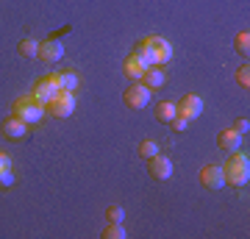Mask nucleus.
Here are the masks:
<instances>
[{
	"mask_svg": "<svg viewBox=\"0 0 250 239\" xmlns=\"http://www.w3.org/2000/svg\"><path fill=\"white\" fill-rule=\"evenodd\" d=\"M17 50H20V56H25V59H36V53H39V42L31 39V36H25V39H20Z\"/></svg>",
	"mask_w": 250,
	"mask_h": 239,
	"instance_id": "nucleus-18",
	"label": "nucleus"
},
{
	"mask_svg": "<svg viewBox=\"0 0 250 239\" xmlns=\"http://www.w3.org/2000/svg\"><path fill=\"white\" fill-rule=\"evenodd\" d=\"M59 92H62V89H59V84H56V81L47 75V78H39V81H36V84H34V92H31V95H34V98L42 103V106H47V103H50V100L59 95Z\"/></svg>",
	"mask_w": 250,
	"mask_h": 239,
	"instance_id": "nucleus-5",
	"label": "nucleus"
},
{
	"mask_svg": "<svg viewBox=\"0 0 250 239\" xmlns=\"http://www.w3.org/2000/svg\"><path fill=\"white\" fill-rule=\"evenodd\" d=\"M14 186V173L11 170H0V189H9Z\"/></svg>",
	"mask_w": 250,
	"mask_h": 239,
	"instance_id": "nucleus-25",
	"label": "nucleus"
},
{
	"mask_svg": "<svg viewBox=\"0 0 250 239\" xmlns=\"http://www.w3.org/2000/svg\"><path fill=\"white\" fill-rule=\"evenodd\" d=\"M233 131H236V133H248V131H250L248 117H239V120H236V125H233Z\"/></svg>",
	"mask_w": 250,
	"mask_h": 239,
	"instance_id": "nucleus-26",
	"label": "nucleus"
},
{
	"mask_svg": "<svg viewBox=\"0 0 250 239\" xmlns=\"http://www.w3.org/2000/svg\"><path fill=\"white\" fill-rule=\"evenodd\" d=\"M145 70H147V67H145L136 56H128V59H125V75H128L131 81H142Z\"/></svg>",
	"mask_w": 250,
	"mask_h": 239,
	"instance_id": "nucleus-16",
	"label": "nucleus"
},
{
	"mask_svg": "<svg viewBox=\"0 0 250 239\" xmlns=\"http://www.w3.org/2000/svg\"><path fill=\"white\" fill-rule=\"evenodd\" d=\"M106 220L108 222H125V209L120 203L108 206V209H106Z\"/></svg>",
	"mask_w": 250,
	"mask_h": 239,
	"instance_id": "nucleus-21",
	"label": "nucleus"
},
{
	"mask_svg": "<svg viewBox=\"0 0 250 239\" xmlns=\"http://www.w3.org/2000/svg\"><path fill=\"white\" fill-rule=\"evenodd\" d=\"M50 78L59 84V89H67V92H72V89H78V75L70 70H62V72H53Z\"/></svg>",
	"mask_w": 250,
	"mask_h": 239,
	"instance_id": "nucleus-15",
	"label": "nucleus"
},
{
	"mask_svg": "<svg viewBox=\"0 0 250 239\" xmlns=\"http://www.w3.org/2000/svg\"><path fill=\"white\" fill-rule=\"evenodd\" d=\"M233 44H236V50H239L242 56H248V53H250V34H248V31H242V34H236Z\"/></svg>",
	"mask_w": 250,
	"mask_h": 239,
	"instance_id": "nucleus-22",
	"label": "nucleus"
},
{
	"mask_svg": "<svg viewBox=\"0 0 250 239\" xmlns=\"http://www.w3.org/2000/svg\"><path fill=\"white\" fill-rule=\"evenodd\" d=\"M236 84L245 87V89L250 87V67H248V64H242L239 70H236Z\"/></svg>",
	"mask_w": 250,
	"mask_h": 239,
	"instance_id": "nucleus-23",
	"label": "nucleus"
},
{
	"mask_svg": "<svg viewBox=\"0 0 250 239\" xmlns=\"http://www.w3.org/2000/svg\"><path fill=\"white\" fill-rule=\"evenodd\" d=\"M200 184H203L206 189H211V192L223 189V186H225L223 164H206V167L200 170Z\"/></svg>",
	"mask_w": 250,
	"mask_h": 239,
	"instance_id": "nucleus-4",
	"label": "nucleus"
},
{
	"mask_svg": "<svg viewBox=\"0 0 250 239\" xmlns=\"http://www.w3.org/2000/svg\"><path fill=\"white\" fill-rule=\"evenodd\" d=\"M47 111H50L53 117H62V120H64V117H70L72 111H75V95L67 92V89H62V92L47 103Z\"/></svg>",
	"mask_w": 250,
	"mask_h": 239,
	"instance_id": "nucleus-3",
	"label": "nucleus"
},
{
	"mask_svg": "<svg viewBox=\"0 0 250 239\" xmlns=\"http://www.w3.org/2000/svg\"><path fill=\"white\" fill-rule=\"evenodd\" d=\"M123 100L128 109H145L150 103V89L145 87V84H134L131 89H125Z\"/></svg>",
	"mask_w": 250,
	"mask_h": 239,
	"instance_id": "nucleus-6",
	"label": "nucleus"
},
{
	"mask_svg": "<svg viewBox=\"0 0 250 239\" xmlns=\"http://www.w3.org/2000/svg\"><path fill=\"white\" fill-rule=\"evenodd\" d=\"M45 109H47V106H42V103L34 98V95H22V98L14 100L11 111H14L20 120H25L28 125H34V123H39V120L45 117Z\"/></svg>",
	"mask_w": 250,
	"mask_h": 239,
	"instance_id": "nucleus-2",
	"label": "nucleus"
},
{
	"mask_svg": "<svg viewBox=\"0 0 250 239\" xmlns=\"http://www.w3.org/2000/svg\"><path fill=\"white\" fill-rule=\"evenodd\" d=\"M147 173H150L156 181H167V178H172V161L159 153V156L147 159Z\"/></svg>",
	"mask_w": 250,
	"mask_h": 239,
	"instance_id": "nucleus-7",
	"label": "nucleus"
},
{
	"mask_svg": "<svg viewBox=\"0 0 250 239\" xmlns=\"http://www.w3.org/2000/svg\"><path fill=\"white\" fill-rule=\"evenodd\" d=\"M128 237V231H125L123 222H108L106 231H103V239H125Z\"/></svg>",
	"mask_w": 250,
	"mask_h": 239,
	"instance_id": "nucleus-19",
	"label": "nucleus"
},
{
	"mask_svg": "<svg viewBox=\"0 0 250 239\" xmlns=\"http://www.w3.org/2000/svg\"><path fill=\"white\" fill-rule=\"evenodd\" d=\"M161 148H159V142H153V139H145L142 145H139V156H142L145 161L153 159V156H159Z\"/></svg>",
	"mask_w": 250,
	"mask_h": 239,
	"instance_id": "nucleus-20",
	"label": "nucleus"
},
{
	"mask_svg": "<svg viewBox=\"0 0 250 239\" xmlns=\"http://www.w3.org/2000/svg\"><path fill=\"white\" fill-rule=\"evenodd\" d=\"M62 56H64V44L59 42V39L39 42V53H36V59H42V62H47V64H56V62H62Z\"/></svg>",
	"mask_w": 250,
	"mask_h": 239,
	"instance_id": "nucleus-8",
	"label": "nucleus"
},
{
	"mask_svg": "<svg viewBox=\"0 0 250 239\" xmlns=\"http://www.w3.org/2000/svg\"><path fill=\"white\" fill-rule=\"evenodd\" d=\"M175 114H178V106H175V103H170V100H161L159 106H156V117H159L161 123H170Z\"/></svg>",
	"mask_w": 250,
	"mask_h": 239,
	"instance_id": "nucleus-17",
	"label": "nucleus"
},
{
	"mask_svg": "<svg viewBox=\"0 0 250 239\" xmlns=\"http://www.w3.org/2000/svg\"><path fill=\"white\" fill-rule=\"evenodd\" d=\"M178 114H184L187 120H195V117L203 114V100L197 95H184L178 103Z\"/></svg>",
	"mask_w": 250,
	"mask_h": 239,
	"instance_id": "nucleus-11",
	"label": "nucleus"
},
{
	"mask_svg": "<svg viewBox=\"0 0 250 239\" xmlns=\"http://www.w3.org/2000/svg\"><path fill=\"white\" fill-rule=\"evenodd\" d=\"M0 170H11V159H9V153H3V151H0Z\"/></svg>",
	"mask_w": 250,
	"mask_h": 239,
	"instance_id": "nucleus-27",
	"label": "nucleus"
},
{
	"mask_svg": "<svg viewBox=\"0 0 250 239\" xmlns=\"http://www.w3.org/2000/svg\"><path fill=\"white\" fill-rule=\"evenodd\" d=\"M131 56H136V59H139V62L145 64V67H153V64H156V56H153V47L147 42H136L134 44V50H131Z\"/></svg>",
	"mask_w": 250,
	"mask_h": 239,
	"instance_id": "nucleus-14",
	"label": "nucleus"
},
{
	"mask_svg": "<svg viewBox=\"0 0 250 239\" xmlns=\"http://www.w3.org/2000/svg\"><path fill=\"white\" fill-rule=\"evenodd\" d=\"M170 125H172V131H175V133H181V131H187L189 120H187V117H184V114H175V117H172V120H170Z\"/></svg>",
	"mask_w": 250,
	"mask_h": 239,
	"instance_id": "nucleus-24",
	"label": "nucleus"
},
{
	"mask_svg": "<svg viewBox=\"0 0 250 239\" xmlns=\"http://www.w3.org/2000/svg\"><path fill=\"white\" fill-rule=\"evenodd\" d=\"M223 175H225V184L248 186V181H250V159H248V153L233 151L231 159L223 164Z\"/></svg>",
	"mask_w": 250,
	"mask_h": 239,
	"instance_id": "nucleus-1",
	"label": "nucleus"
},
{
	"mask_svg": "<svg viewBox=\"0 0 250 239\" xmlns=\"http://www.w3.org/2000/svg\"><path fill=\"white\" fill-rule=\"evenodd\" d=\"M145 42L153 47V56H156V64H159V67H161V64H167L172 59V44L167 42L164 36H147Z\"/></svg>",
	"mask_w": 250,
	"mask_h": 239,
	"instance_id": "nucleus-10",
	"label": "nucleus"
},
{
	"mask_svg": "<svg viewBox=\"0 0 250 239\" xmlns=\"http://www.w3.org/2000/svg\"><path fill=\"white\" fill-rule=\"evenodd\" d=\"M217 148L225 153H233L242 148V133H236L233 128H228V131H220L217 133Z\"/></svg>",
	"mask_w": 250,
	"mask_h": 239,
	"instance_id": "nucleus-12",
	"label": "nucleus"
},
{
	"mask_svg": "<svg viewBox=\"0 0 250 239\" xmlns=\"http://www.w3.org/2000/svg\"><path fill=\"white\" fill-rule=\"evenodd\" d=\"M3 136H6V139H14V142L25 139L28 136V123L20 120L17 114H11L9 120H3Z\"/></svg>",
	"mask_w": 250,
	"mask_h": 239,
	"instance_id": "nucleus-9",
	"label": "nucleus"
},
{
	"mask_svg": "<svg viewBox=\"0 0 250 239\" xmlns=\"http://www.w3.org/2000/svg\"><path fill=\"white\" fill-rule=\"evenodd\" d=\"M164 81H167V75H164V70H161L159 64H153V67H147V70H145V75H142V84L147 89H161L164 87Z\"/></svg>",
	"mask_w": 250,
	"mask_h": 239,
	"instance_id": "nucleus-13",
	"label": "nucleus"
}]
</instances>
